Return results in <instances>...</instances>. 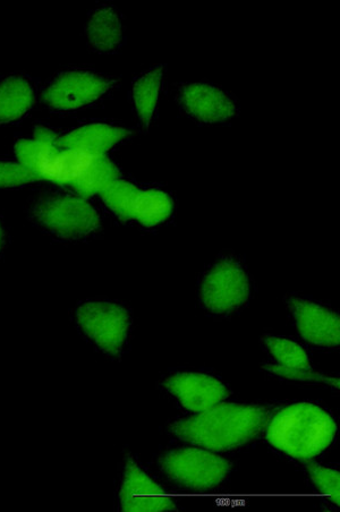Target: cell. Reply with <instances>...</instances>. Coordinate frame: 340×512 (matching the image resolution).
I'll list each match as a JSON object with an SVG mask.
<instances>
[{
    "instance_id": "1",
    "label": "cell",
    "mask_w": 340,
    "mask_h": 512,
    "mask_svg": "<svg viewBox=\"0 0 340 512\" xmlns=\"http://www.w3.org/2000/svg\"><path fill=\"white\" fill-rule=\"evenodd\" d=\"M57 133L48 126H38L31 138L15 143V156L41 181H48L89 198L122 178L107 155L58 147Z\"/></svg>"
},
{
    "instance_id": "2",
    "label": "cell",
    "mask_w": 340,
    "mask_h": 512,
    "mask_svg": "<svg viewBox=\"0 0 340 512\" xmlns=\"http://www.w3.org/2000/svg\"><path fill=\"white\" fill-rule=\"evenodd\" d=\"M265 407L220 403L170 424L178 439L214 452L240 448L257 438L268 423Z\"/></svg>"
},
{
    "instance_id": "3",
    "label": "cell",
    "mask_w": 340,
    "mask_h": 512,
    "mask_svg": "<svg viewBox=\"0 0 340 512\" xmlns=\"http://www.w3.org/2000/svg\"><path fill=\"white\" fill-rule=\"evenodd\" d=\"M337 425L326 409L312 403H297L279 411L268 423L267 439L283 454L310 460L335 441Z\"/></svg>"
},
{
    "instance_id": "4",
    "label": "cell",
    "mask_w": 340,
    "mask_h": 512,
    "mask_svg": "<svg viewBox=\"0 0 340 512\" xmlns=\"http://www.w3.org/2000/svg\"><path fill=\"white\" fill-rule=\"evenodd\" d=\"M28 218L40 232L64 242L87 240L101 227L95 206L73 192L40 193L29 203Z\"/></svg>"
},
{
    "instance_id": "5",
    "label": "cell",
    "mask_w": 340,
    "mask_h": 512,
    "mask_svg": "<svg viewBox=\"0 0 340 512\" xmlns=\"http://www.w3.org/2000/svg\"><path fill=\"white\" fill-rule=\"evenodd\" d=\"M251 294L249 271L236 256H221L203 271L199 280V304L216 317L240 311L250 301Z\"/></svg>"
},
{
    "instance_id": "6",
    "label": "cell",
    "mask_w": 340,
    "mask_h": 512,
    "mask_svg": "<svg viewBox=\"0 0 340 512\" xmlns=\"http://www.w3.org/2000/svg\"><path fill=\"white\" fill-rule=\"evenodd\" d=\"M117 87V80L91 68L66 67L41 89L40 98L51 112L70 113L96 104Z\"/></svg>"
},
{
    "instance_id": "7",
    "label": "cell",
    "mask_w": 340,
    "mask_h": 512,
    "mask_svg": "<svg viewBox=\"0 0 340 512\" xmlns=\"http://www.w3.org/2000/svg\"><path fill=\"white\" fill-rule=\"evenodd\" d=\"M74 322L82 336L107 356L124 352L132 330V313L122 303L90 300L75 306Z\"/></svg>"
},
{
    "instance_id": "8",
    "label": "cell",
    "mask_w": 340,
    "mask_h": 512,
    "mask_svg": "<svg viewBox=\"0 0 340 512\" xmlns=\"http://www.w3.org/2000/svg\"><path fill=\"white\" fill-rule=\"evenodd\" d=\"M159 467L169 481L193 491L215 489L232 472L227 459L201 447L169 450L160 457Z\"/></svg>"
},
{
    "instance_id": "9",
    "label": "cell",
    "mask_w": 340,
    "mask_h": 512,
    "mask_svg": "<svg viewBox=\"0 0 340 512\" xmlns=\"http://www.w3.org/2000/svg\"><path fill=\"white\" fill-rule=\"evenodd\" d=\"M107 209L125 221H135L143 227L164 224L172 216L174 202L168 193L157 190H143L126 179L118 178L100 193Z\"/></svg>"
},
{
    "instance_id": "10",
    "label": "cell",
    "mask_w": 340,
    "mask_h": 512,
    "mask_svg": "<svg viewBox=\"0 0 340 512\" xmlns=\"http://www.w3.org/2000/svg\"><path fill=\"white\" fill-rule=\"evenodd\" d=\"M286 304L297 334L306 343L323 348L338 347L340 322L336 311L303 296H289Z\"/></svg>"
},
{
    "instance_id": "11",
    "label": "cell",
    "mask_w": 340,
    "mask_h": 512,
    "mask_svg": "<svg viewBox=\"0 0 340 512\" xmlns=\"http://www.w3.org/2000/svg\"><path fill=\"white\" fill-rule=\"evenodd\" d=\"M118 503L119 510L124 512H160L177 508L163 486L153 481L132 457L126 459Z\"/></svg>"
},
{
    "instance_id": "12",
    "label": "cell",
    "mask_w": 340,
    "mask_h": 512,
    "mask_svg": "<svg viewBox=\"0 0 340 512\" xmlns=\"http://www.w3.org/2000/svg\"><path fill=\"white\" fill-rule=\"evenodd\" d=\"M166 392L186 411L195 414L207 411L229 396L226 384L215 375L182 371L168 375L161 383Z\"/></svg>"
},
{
    "instance_id": "13",
    "label": "cell",
    "mask_w": 340,
    "mask_h": 512,
    "mask_svg": "<svg viewBox=\"0 0 340 512\" xmlns=\"http://www.w3.org/2000/svg\"><path fill=\"white\" fill-rule=\"evenodd\" d=\"M263 345L274 362L263 368L275 377L299 382L325 383L339 388V381L313 372L309 354L295 341L283 337L266 336Z\"/></svg>"
},
{
    "instance_id": "14",
    "label": "cell",
    "mask_w": 340,
    "mask_h": 512,
    "mask_svg": "<svg viewBox=\"0 0 340 512\" xmlns=\"http://www.w3.org/2000/svg\"><path fill=\"white\" fill-rule=\"evenodd\" d=\"M176 101L183 112L202 123H221L237 113L235 99L214 84L186 83L176 92Z\"/></svg>"
},
{
    "instance_id": "15",
    "label": "cell",
    "mask_w": 340,
    "mask_h": 512,
    "mask_svg": "<svg viewBox=\"0 0 340 512\" xmlns=\"http://www.w3.org/2000/svg\"><path fill=\"white\" fill-rule=\"evenodd\" d=\"M127 128L104 122L84 123L62 134L56 135L58 147L81 150L93 155H107L117 144L130 138Z\"/></svg>"
},
{
    "instance_id": "16",
    "label": "cell",
    "mask_w": 340,
    "mask_h": 512,
    "mask_svg": "<svg viewBox=\"0 0 340 512\" xmlns=\"http://www.w3.org/2000/svg\"><path fill=\"white\" fill-rule=\"evenodd\" d=\"M84 38L92 51L115 54L124 44L121 13L114 5L101 4L93 8L84 25Z\"/></svg>"
},
{
    "instance_id": "17",
    "label": "cell",
    "mask_w": 340,
    "mask_h": 512,
    "mask_svg": "<svg viewBox=\"0 0 340 512\" xmlns=\"http://www.w3.org/2000/svg\"><path fill=\"white\" fill-rule=\"evenodd\" d=\"M38 89L30 75L10 73L0 78V127L21 121L36 105Z\"/></svg>"
},
{
    "instance_id": "18",
    "label": "cell",
    "mask_w": 340,
    "mask_h": 512,
    "mask_svg": "<svg viewBox=\"0 0 340 512\" xmlns=\"http://www.w3.org/2000/svg\"><path fill=\"white\" fill-rule=\"evenodd\" d=\"M163 79L164 67L160 65L136 76L132 84V105L143 126H148L156 114Z\"/></svg>"
},
{
    "instance_id": "19",
    "label": "cell",
    "mask_w": 340,
    "mask_h": 512,
    "mask_svg": "<svg viewBox=\"0 0 340 512\" xmlns=\"http://www.w3.org/2000/svg\"><path fill=\"white\" fill-rule=\"evenodd\" d=\"M308 472L314 488L329 498L334 505H340V475L334 468L309 464Z\"/></svg>"
},
{
    "instance_id": "20",
    "label": "cell",
    "mask_w": 340,
    "mask_h": 512,
    "mask_svg": "<svg viewBox=\"0 0 340 512\" xmlns=\"http://www.w3.org/2000/svg\"><path fill=\"white\" fill-rule=\"evenodd\" d=\"M41 179L17 159L0 158V189H17Z\"/></svg>"
},
{
    "instance_id": "21",
    "label": "cell",
    "mask_w": 340,
    "mask_h": 512,
    "mask_svg": "<svg viewBox=\"0 0 340 512\" xmlns=\"http://www.w3.org/2000/svg\"><path fill=\"white\" fill-rule=\"evenodd\" d=\"M8 243V232L7 227L5 225V221L2 217H0V255L3 254V252L6 249Z\"/></svg>"
}]
</instances>
